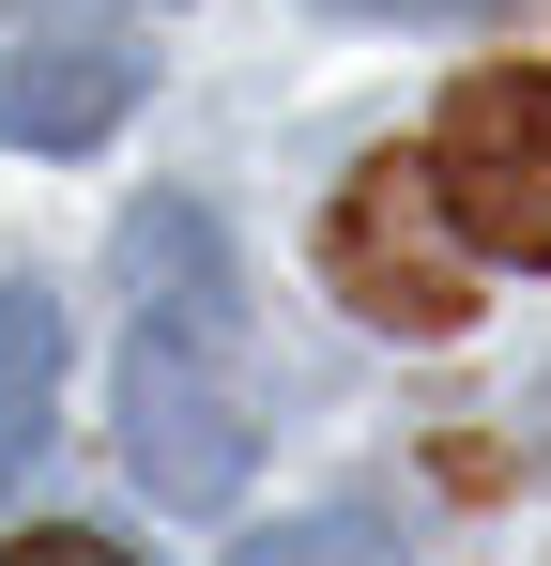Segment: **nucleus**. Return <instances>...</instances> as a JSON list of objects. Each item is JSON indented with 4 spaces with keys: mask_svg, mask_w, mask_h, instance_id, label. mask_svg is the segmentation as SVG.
Returning <instances> with one entry per match:
<instances>
[{
    "mask_svg": "<svg viewBox=\"0 0 551 566\" xmlns=\"http://www.w3.org/2000/svg\"><path fill=\"white\" fill-rule=\"evenodd\" d=\"M123 460L154 505H230L261 460V353H246V261L199 199L123 214Z\"/></svg>",
    "mask_w": 551,
    "mask_h": 566,
    "instance_id": "obj_1",
    "label": "nucleus"
},
{
    "mask_svg": "<svg viewBox=\"0 0 551 566\" xmlns=\"http://www.w3.org/2000/svg\"><path fill=\"white\" fill-rule=\"evenodd\" d=\"M230 566H414V552H398V521H367V505H306V521L246 536Z\"/></svg>",
    "mask_w": 551,
    "mask_h": 566,
    "instance_id": "obj_6",
    "label": "nucleus"
},
{
    "mask_svg": "<svg viewBox=\"0 0 551 566\" xmlns=\"http://www.w3.org/2000/svg\"><path fill=\"white\" fill-rule=\"evenodd\" d=\"M46 429H62V291L0 276V490L46 460Z\"/></svg>",
    "mask_w": 551,
    "mask_h": 566,
    "instance_id": "obj_5",
    "label": "nucleus"
},
{
    "mask_svg": "<svg viewBox=\"0 0 551 566\" xmlns=\"http://www.w3.org/2000/svg\"><path fill=\"white\" fill-rule=\"evenodd\" d=\"M337 15H506V0H337Z\"/></svg>",
    "mask_w": 551,
    "mask_h": 566,
    "instance_id": "obj_8",
    "label": "nucleus"
},
{
    "mask_svg": "<svg viewBox=\"0 0 551 566\" xmlns=\"http://www.w3.org/2000/svg\"><path fill=\"white\" fill-rule=\"evenodd\" d=\"M0 566H138V552L92 536V521H31V536H0Z\"/></svg>",
    "mask_w": 551,
    "mask_h": 566,
    "instance_id": "obj_7",
    "label": "nucleus"
},
{
    "mask_svg": "<svg viewBox=\"0 0 551 566\" xmlns=\"http://www.w3.org/2000/svg\"><path fill=\"white\" fill-rule=\"evenodd\" d=\"M537 413H551V398H537ZM537 460H551V429H537Z\"/></svg>",
    "mask_w": 551,
    "mask_h": 566,
    "instance_id": "obj_9",
    "label": "nucleus"
},
{
    "mask_svg": "<svg viewBox=\"0 0 551 566\" xmlns=\"http://www.w3.org/2000/svg\"><path fill=\"white\" fill-rule=\"evenodd\" d=\"M322 291L367 337H459L475 322V261H459L445 199H429V154H367L322 199Z\"/></svg>",
    "mask_w": 551,
    "mask_h": 566,
    "instance_id": "obj_3",
    "label": "nucleus"
},
{
    "mask_svg": "<svg viewBox=\"0 0 551 566\" xmlns=\"http://www.w3.org/2000/svg\"><path fill=\"white\" fill-rule=\"evenodd\" d=\"M154 93L138 0H0V138L15 154H92Z\"/></svg>",
    "mask_w": 551,
    "mask_h": 566,
    "instance_id": "obj_4",
    "label": "nucleus"
},
{
    "mask_svg": "<svg viewBox=\"0 0 551 566\" xmlns=\"http://www.w3.org/2000/svg\"><path fill=\"white\" fill-rule=\"evenodd\" d=\"M414 154H429V199H445L459 261L551 276V62H475Z\"/></svg>",
    "mask_w": 551,
    "mask_h": 566,
    "instance_id": "obj_2",
    "label": "nucleus"
}]
</instances>
